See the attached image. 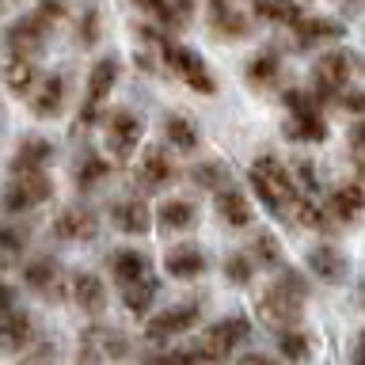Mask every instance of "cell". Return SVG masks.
Wrapping results in <instances>:
<instances>
[{
    "label": "cell",
    "instance_id": "cell-16",
    "mask_svg": "<svg viewBox=\"0 0 365 365\" xmlns=\"http://www.w3.org/2000/svg\"><path fill=\"white\" fill-rule=\"evenodd\" d=\"M110 274H114V282L118 285H133V282H141L148 278V259L141 255V251H114L110 255Z\"/></svg>",
    "mask_w": 365,
    "mask_h": 365
},
{
    "label": "cell",
    "instance_id": "cell-2",
    "mask_svg": "<svg viewBox=\"0 0 365 365\" xmlns=\"http://www.w3.org/2000/svg\"><path fill=\"white\" fill-rule=\"evenodd\" d=\"M251 187H255V194L262 198V205H267L270 213H282L285 205L297 202V182H293V175H285V168H282L274 156L255 160V168H251Z\"/></svg>",
    "mask_w": 365,
    "mask_h": 365
},
{
    "label": "cell",
    "instance_id": "cell-25",
    "mask_svg": "<svg viewBox=\"0 0 365 365\" xmlns=\"http://www.w3.org/2000/svg\"><path fill=\"white\" fill-rule=\"evenodd\" d=\"M217 210H221V217L232 228H244L251 225V210H247V198H244V190H221V198H217Z\"/></svg>",
    "mask_w": 365,
    "mask_h": 365
},
{
    "label": "cell",
    "instance_id": "cell-37",
    "mask_svg": "<svg viewBox=\"0 0 365 365\" xmlns=\"http://www.w3.org/2000/svg\"><path fill=\"white\" fill-rule=\"evenodd\" d=\"M225 274H228L236 285H240V282H251V262H247L244 255H232V259H228V270H225Z\"/></svg>",
    "mask_w": 365,
    "mask_h": 365
},
{
    "label": "cell",
    "instance_id": "cell-30",
    "mask_svg": "<svg viewBox=\"0 0 365 365\" xmlns=\"http://www.w3.org/2000/svg\"><path fill=\"white\" fill-rule=\"evenodd\" d=\"M153 297H156V282H153V278H141V282L125 285V304H130V312H137V316L148 312Z\"/></svg>",
    "mask_w": 365,
    "mask_h": 365
},
{
    "label": "cell",
    "instance_id": "cell-23",
    "mask_svg": "<svg viewBox=\"0 0 365 365\" xmlns=\"http://www.w3.org/2000/svg\"><path fill=\"white\" fill-rule=\"evenodd\" d=\"M293 27H297V42H301L304 50H308V46H319V42L339 38V34H342V27H339V23H331V19H297Z\"/></svg>",
    "mask_w": 365,
    "mask_h": 365
},
{
    "label": "cell",
    "instance_id": "cell-21",
    "mask_svg": "<svg viewBox=\"0 0 365 365\" xmlns=\"http://www.w3.org/2000/svg\"><path fill=\"white\" fill-rule=\"evenodd\" d=\"M73 297L76 304L84 308V312H103L107 308V289H103V282L96 274H76L73 278Z\"/></svg>",
    "mask_w": 365,
    "mask_h": 365
},
{
    "label": "cell",
    "instance_id": "cell-14",
    "mask_svg": "<svg viewBox=\"0 0 365 365\" xmlns=\"http://www.w3.org/2000/svg\"><path fill=\"white\" fill-rule=\"evenodd\" d=\"M65 107V76H46L38 80V88L31 91V110L38 118H57Z\"/></svg>",
    "mask_w": 365,
    "mask_h": 365
},
{
    "label": "cell",
    "instance_id": "cell-40",
    "mask_svg": "<svg viewBox=\"0 0 365 365\" xmlns=\"http://www.w3.org/2000/svg\"><path fill=\"white\" fill-rule=\"evenodd\" d=\"M259 251H262V259H270V262H274V259H278V244H274V240H270L267 232H262V236H259Z\"/></svg>",
    "mask_w": 365,
    "mask_h": 365
},
{
    "label": "cell",
    "instance_id": "cell-12",
    "mask_svg": "<svg viewBox=\"0 0 365 365\" xmlns=\"http://www.w3.org/2000/svg\"><path fill=\"white\" fill-rule=\"evenodd\" d=\"M0 76H4V84L11 96H31L34 88H38V65L31 61V57H4V65H0Z\"/></svg>",
    "mask_w": 365,
    "mask_h": 365
},
{
    "label": "cell",
    "instance_id": "cell-29",
    "mask_svg": "<svg viewBox=\"0 0 365 365\" xmlns=\"http://www.w3.org/2000/svg\"><path fill=\"white\" fill-rule=\"evenodd\" d=\"M23 274H27V285H31V289H38V293H46V289H50V285L57 282V262L53 259H34V262H27V270H23Z\"/></svg>",
    "mask_w": 365,
    "mask_h": 365
},
{
    "label": "cell",
    "instance_id": "cell-27",
    "mask_svg": "<svg viewBox=\"0 0 365 365\" xmlns=\"http://www.w3.org/2000/svg\"><path fill=\"white\" fill-rule=\"evenodd\" d=\"M255 11L267 23H297L301 19V8H297V0H251Z\"/></svg>",
    "mask_w": 365,
    "mask_h": 365
},
{
    "label": "cell",
    "instance_id": "cell-45",
    "mask_svg": "<svg viewBox=\"0 0 365 365\" xmlns=\"http://www.w3.org/2000/svg\"><path fill=\"white\" fill-rule=\"evenodd\" d=\"M133 4H141V8H153V11H164V0H133Z\"/></svg>",
    "mask_w": 365,
    "mask_h": 365
},
{
    "label": "cell",
    "instance_id": "cell-22",
    "mask_svg": "<svg viewBox=\"0 0 365 365\" xmlns=\"http://www.w3.org/2000/svg\"><path fill=\"white\" fill-rule=\"evenodd\" d=\"M361 210H365L361 187H339L335 194H331V205H327V213L335 217V221H354Z\"/></svg>",
    "mask_w": 365,
    "mask_h": 365
},
{
    "label": "cell",
    "instance_id": "cell-5",
    "mask_svg": "<svg viewBox=\"0 0 365 365\" xmlns=\"http://www.w3.org/2000/svg\"><path fill=\"white\" fill-rule=\"evenodd\" d=\"M247 319L244 316H228V319H221V324H213L210 331H205V342H202V358L205 361H221V358H228L240 342L247 339Z\"/></svg>",
    "mask_w": 365,
    "mask_h": 365
},
{
    "label": "cell",
    "instance_id": "cell-18",
    "mask_svg": "<svg viewBox=\"0 0 365 365\" xmlns=\"http://www.w3.org/2000/svg\"><path fill=\"white\" fill-rule=\"evenodd\" d=\"M110 221L118 225L122 232L141 236V232H148V225H153V213H148V205H141V202H118L110 210Z\"/></svg>",
    "mask_w": 365,
    "mask_h": 365
},
{
    "label": "cell",
    "instance_id": "cell-8",
    "mask_svg": "<svg viewBox=\"0 0 365 365\" xmlns=\"http://www.w3.org/2000/svg\"><path fill=\"white\" fill-rule=\"evenodd\" d=\"M164 57H168V65H171V73L182 76L194 91H202V96H210V91L217 88L213 84V76L205 73V65H202V57L187 50V46H164Z\"/></svg>",
    "mask_w": 365,
    "mask_h": 365
},
{
    "label": "cell",
    "instance_id": "cell-15",
    "mask_svg": "<svg viewBox=\"0 0 365 365\" xmlns=\"http://www.w3.org/2000/svg\"><path fill=\"white\" fill-rule=\"evenodd\" d=\"M168 274H171V278H182V282H190V278H198V274H205L202 247H194V244L171 247V251H168Z\"/></svg>",
    "mask_w": 365,
    "mask_h": 365
},
{
    "label": "cell",
    "instance_id": "cell-33",
    "mask_svg": "<svg viewBox=\"0 0 365 365\" xmlns=\"http://www.w3.org/2000/svg\"><path fill=\"white\" fill-rule=\"evenodd\" d=\"M103 175H107V164H103L99 156H84L76 168V187L88 190V187H96V182H103Z\"/></svg>",
    "mask_w": 365,
    "mask_h": 365
},
{
    "label": "cell",
    "instance_id": "cell-11",
    "mask_svg": "<svg viewBox=\"0 0 365 365\" xmlns=\"http://www.w3.org/2000/svg\"><path fill=\"white\" fill-rule=\"evenodd\" d=\"M31 339H34L31 316H27V312H19V308H8V312L0 316V350L19 354Z\"/></svg>",
    "mask_w": 365,
    "mask_h": 365
},
{
    "label": "cell",
    "instance_id": "cell-42",
    "mask_svg": "<svg viewBox=\"0 0 365 365\" xmlns=\"http://www.w3.org/2000/svg\"><path fill=\"white\" fill-rule=\"evenodd\" d=\"M350 141L358 145V148H365V122H358V125L350 130Z\"/></svg>",
    "mask_w": 365,
    "mask_h": 365
},
{
    "label": "cell",
    "instance_id": "cell-24",
    "mask_svg": "<svg viewBox=\"0 0 365 365\" xmlns=\"http://www.w3.org/2000/svg\"><path fill=\"white\" fill-rule=\"evenodd\" d=\"M50 156H53V148L46 145V141H23V148L16 153V160H11V171H42L46 164H50Z\"/></svg>",
    "mask_w": 365,
    "mask_h": 365
},
{
    "label": "cell",
    "instance_id": "cell-28",
    "mask_svg": "<svg viewBox=\"0 0 365 365\" xmlns=\"http://www.w3.org/2000/svg\"><path fill=\"white\" fill-rule=\"evenodd\" d=\"M285 133L289 137H304V141H324V118H319L316 110H301V114H293V122L285 125Z\"/></svg>",
    "mask_w": 365,
    "mask_h": 365
},
{
    "label": "cell",
    "instance_id": "cell-17",
    "mask_svg": "<svg viewBox=\"0 0 365 365\" xmlns=\"http://www.w3.org/2000/svg\"><path fill=\"white\" fill-rule=\"evenodd\" d=\"M210 31L221 34V38H240V34L247 31V23L228 0H213L210 4Z\"/></svg>",
    "mask_w": 365,
    "mask_h": 365
},
{
    "label": "cell",
    "instance_id": "cell-6",
    "mask_svg": "<svg viewBox=\"0 0 365 365\" xmlns=\"http://www.w3.org/2000/svg\"><path fill=\"white\" fill-rule=\"evenodd\" d=\"M114 80H118V61H114V57H103L88 76V99H84V107H80V125H91L99 118V107L114 91Z\"/></svg>",
    "mask_w": 365,
    "mask_h": 365
},
{
    "label": "cell",
    "instance_id": "cell-31",
    "mask_svg": "<svg viewBox=\"0 0 365 365\" xmlns=\"http://www.w3.org/2000/svg\"><path fill=\"white\" fill-rule=\"evenodd\" d=\"M168 141L182 153H190V148H198V130L187 118H168Z\"/></svg>",
    "mask_w": 365,
    "mask_h": 365
},
{
    "label": "cell",
    "instance_id": "cell-38",
    "mask_svg": "<svg viewBox=\"0 0 365 365\" xmlns=\"http://www.w3.org/2000/svg\"><path fill=\"white\" fill-rule=\"evenodd\" d=\"M274 73H278V57H274V53H262L259 61H251V76H255V80H267Z\"/></svg>",
    "mask_w": 365,
    "mask_h": 365
},
{
    "label": "cell",
    "instance_id": "cell-39",
    "mask_svg": "<svg viewBox=\"0 0 365 365\" xmlns=\"http://www.w3.org/2000/svg\"><path fill=\"white\" fill-rule=\"evenodd\" d=\"M27 365H53V346H50V342H42V346L27 358Z\"/></svg>",
    "mask_w": 365,
    "mask_h": 365
},
{
    "label": "cell",
    "instance_id": "cell-46",
    "mask_svg": "<svg viewBox=\"0 0 365 365\" xmlns=\"http://www.w3.org/2000/svg\"><path fill=\"white\" fill-rule=\"evenodd\" d=\"M346 103H350V107H354V110H365V96H350Z\"/></svg>",
    "mask_w": 365,
    "mask_h": 365
},
{
    "label": "cell",
    "instance_id": "cell-7",
    "mask_svg": "<svg viewBox=\"0 0 365 365\" xmlns=\"http://www.w3.org/2000/svg\"><path fill=\"white\" fill-rule=\"evenodd\" d=\"M198 312H202V304L198 301H187V304H171L164 308L160 316L148 319V327H145V335L153 339V342H164V339H175L182 335L187 327L198 324Z\"/></svg>",
    "mask_w": 365,
    "mask_h": 365
},
{
    "label": "cell",
    "instance_id": "cell-13",
    "mask_svg": "<svg viewBox=\"0 0 365 365\" xmlns=\"http://www.w3.org/2000/svg\"><path fill=\"white\" fill-rule=\"evenodd\" d=\"M53 232L61 240H91L96 236V213H91L88 205H68V210L57 213Z\"/></svg>",
    "mask_w": 365,
    "mask_h": 365
},
{
    "label": "cell",
    "instance_id": "cell-26",
    "mask_svg": "<svg viewBox=\"0 0 365 365\" xmlns=\"http://www.w3.org/2000/svg\"><path fill=\"white\" fill-rule=\"evenodd\" d=\"M23 251H27V236H23V228H0V270L19 267Z\"/></svg>",
    "mask_w": 365,
    "mask_h": 365
},
{
    "label": "cell",
    "instance_id": "cell-35",
    "mask_svg": "<svg viewBox=\"0 0 365 365\" xmlns=\"http://www.w3.org/2000/svg\"><path fill=\"white\" fill-rule=\"evenodd\" d=\"M198 187H225V168L221 164H198L190 171Z\"/></svg>",
    "mask_w": 365,
    "mask_h": 365
},
{
    "label": "cell",
    "instance_id": "cell-43",
    "mask_svg": "<svg viewBox=\"0 0 365 365\" xmlns=\"http://www.w3.org/2000/svg\"><path fill=\"white\" fill-rule=\"evenodd\" d=\"M11 297H16V293H11L8 285H0V308H4V312H8V308H11Z\"/></svg>",
    "mask_w": 365,
    "mask_h": 365
},
{
    "label": "cell",
    "instance_id": "cell-9",
    "mask_svg": "<svg viewBox=\"0 0 365 365\" xmlns=\"http://www.w3.org/2000/svg\"><path fill=\"white\" fill-rule=\"evenodd\" d=\"M312 84H316V91L319 96H335V91H342L350 84V57L342 53V50H335V53H324L316 61V73H312Z\"/></svg>",
    "mask_w": 365,
    "mask_h": 365
},
{
    "label": "cell",
    "instance_id": "cell-4",
    "mask_svg": "<svg viewBox=\"0 0 365 365\" xmlns=\"http://www.w3.org/2000/svg\"><path fill=\"white\" fill-rule=\"evenodd\" d=\"M50 38V19L42 16V11H34V16H23L16 19L11 27L4 31V46H8V57H31L46 46Z\"/></svg>",
    "mask_w": 365,
    "mask_h": 365
},
{
    "label": "cell",
    "instance_id": "cell-47",
    "mask_svg": "<svg viewBox=\"0 0 365 365\" xmlns=\"http://www.w3.org/2000/svg\"><path fill=\"white\" fill-rule=\"evenodd\" d=\"M361 182H365V168H361Z\"/></svg>",
    "mask_w": 365,
    "mask_h": 365
},
{
    "label": "cell",
    "instance_id": "cell-10",
    "mask_svg": "<svg viewBox=\"0 0 365 365\" xmlns=\"http://www.w3.org/2000/svg\"><path fill=\"white\" fill-rule=\"evenodd\" d=\"M107 145L118 160H125L137 145H141V118L130 114V110H118L107 125Z\"/></svg>",
    "mask_w": 365,
    "mask_h": 365
},
{
    "label": "cell",
    "instance_id": "cell-41",
    "mask_svg": "<svg viewBox=\"0 0 365 365\" xmlns=\"http://www.w3.org/2000/svg\"><path fill=\"white\" fill-rule=\"evenodd\" d=\"M236 365H278L270 358V354H244V358H240Z\"/></svg>",
    "mask_w": 365,
    "mask_h": 365
},
{
    "label": "cell",
    "instance_id": "cell-36",
    "mask_svg": "<svg viewBox=\"0 0 365 365\" xmlns=\"http://www.w3.org/2000/svg\"><path fill=\"white\" fill-rule=\"evenodd\" d=\"M297 217H301L304 225H312V228H327V221H331V213H324L316 202H301V210H297Z\"/></svg>",
    "mask_w": 365,
    "mask_h": 365
},
{
    "label": "cell",
    "instance_id": "cell-44",
    "mask_svg": "<svg viewBox=\"0 0 365 365\" xmlns=\"http://www.w3.org/2000/svg\"><path fill=\"white\" fill-rule=\"evenodd\" d=\"M354 365H365V335L358 339V350H354Z\"/></svg>",
    "mask_w": 365,
    "mask_h": 365
},
{
    "label": "cell",
    "instance_id": "cell-3",
    "mask_svg": "<svg viewBox=\"0 0 365 365\" xmlns=\"http://www.w3.org/2000/svg\"><path fill=\"white\" fill-rule=\"evenodd\" d=\"M50 194H53V182L46 179L42 171H19V175L4 187V198H0V205H4L8 213H23V210L42 205Z\"/></svg>",
    "mask_w": 365,
    "mask_h": 365
},
{
    "label": "cell",
    "instance_id": "cell-34",
    "mask_svg": "<svg viewBox=\"0 0 365 365\" xmlns=\"http://www.w3.org/2000/svg\"><path fill=\"white\" fill-rule=\"evenodd\" d=\"M278 346H282V358H289V361H304L308 358V339L301 335V331H282Z\"/></svg>",
    "mask_w": 365,
    "mask_h": 365
},
{
    "label": "cell",
    "instance_id": "cell-32",
    "mask_svg": "<svg viewBox=\"0 0 365 365\" xmlns=\"http://www.w3.org/2000/svg\"><path fill=\"white\" fill-rule=\"evenodd\" d=\"M308 262H312V270L319 274V278H339V274H342V259L335 255V251H331V247H316L312 251V259H308Z\"/></svg>",
    "mask_w": 365,
    "mask_h": 365
},
{
    "label": "cell",
    "instance_id": "cell-1",
    "mask_svg": "<svg viewBox=\"0 0 365 365\" xmlns=\"http://www.w3.org/2000/svg\"><path fill=\"white\" fill-rule=\"evenodd\" d=\"M304 282L297 278V274H282L278 282L267 289V297L259 301V312L267 324H278V327H293L297 324V316H301V308H304Z\"/></svg>",
    "mask_w": 365,
    "mask_h": 365
},
{
    "label": "cell",
    "instance_id": "cell-19",
    "mask_svg": "<svg viewBox=\"0 0 365 365\" xmlns=\"http://www.w3.org/2000/svg\"><path fill=\"white\" fill-rule=\"evenodd\" d=\"M171 179H175V168H171V160H168L164 148L148 153L145 164H141V187H145V190H164Z\"/></svg>",
    "mask_w": 365,
    "mask_h": 365
},
{
    "label": "cell",
    "instance_id": "cell-20",
    "mask_svg": "<svg viewBox=\"0 0 365 365\" xmlns=\"http://www.w3.org/2000/svg\"><path fill=\"white\" fill-rule=\"evenodd\" d=\"M194 221H198V213H194L190 202L182 198H171L156 210V225L164 228V232H182V228H194Z\"/></svg>",
    "mask_w": 365,
    "mask_h": 365
}]
</instances>
